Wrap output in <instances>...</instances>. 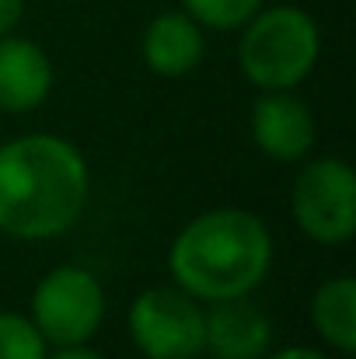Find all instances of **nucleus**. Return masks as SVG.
<instances>
[{
    "label": "nucleus",
    "instance_id": "obj_1",
    "mask_svg": "<svg viewBox=\"0 0 356 359\" xmlns=\"http://www.w3.org/2000/svg\"><path fill=\"white\" fill-rule=\"evenodd\" d=\"M91 192L84 154L49 133L0 143V234L49 241L77 227Z\"/></svg>",
    "mask_w": 356,
    "mask_h": 359
},
{
    "label": "nucleus",
    "instance_id": "obj_2",
    "mask_svg": "<svg viewBox=\"0 0 356 359\" xmlns=\"http://www.w3.org/2000/svg\"><path fill=\"white\" fill-rule=\"evenodd\" d=\"M272 265V238L265 224L237 206H217L192 217L171 241L168 269L175 286L196 300L248 297Z\"/></svg>",
    "mask_w": 356,
    "mask_h": 359
},
{
    "label": "nucleus",
    "instance_id": "obj_3",
    "mask_svg": "<svg viewBox=\"0 0 356 359\" xmlns=\"http://www.w3.org/2000/svg\"><path fill=\"white\" fill-rule=\"evenodd\" d=\"M318 25L294 4L258 7L241 25L237 67L258 91H294L318 63Z\"/></svg>",
    "mask_w": 356,
    "mask_h": 359
},
{
    "label": "nucleus",
    "instance_id": "obj_4",
    "mask_svg": "<svg viewBox=\"0 0 356 359\" xmlns=\"http://www.w3.org/2000/svg\"><path fill=\"white\" fill-rule=\"evenodd\" d=\"M294 224L325 248H339L356 234V175L339 157L308 161L290 189Z\"/></svg>",
    "mask_w": 356,
    "mask_h": 359
},
{
    "label": "nucleus",
    "instance_id": "obj_5",
    "mask_svg": "<svg viewBox=\"0 0 356 359\" xmlns=\"http://www.w3.org/2000/svg\"><path fill=\"white\" fill-rule=\"evenodd\" d=\"M105 321V290L95 272L60 265L46 272L32 293V325L46 346H81Z\"/></svg>",
    "mask_w": 356,
    "mask_h": 359
},
{
    "label": "nucleus",
    "instance_id": "obj_6",
    "mask_svg": "<svg viewBox=\"0 0 356 359\" xmlns=\"http://www.w3.org/2000/svg\"><path fill=\"white\" fill-rule=\"evenodd\" d=\"M129 335L147 359H196L203 356V307L178 286H150L129 307Z\"/></svg>",
    "mask_w": 356,
    "mask_h": 359
},
{
    "label": "nucleus",
    "instance_id": "obj_7",
    "mask_svg": "<svg viewBox=\"0 0 356 359\" xmlns=\"http://www.w3.org/2000/svg\"><path fill=\"white\" fill-rule=\"evenodd\" d=\"M251 140L255 147L279 164H294L315 147V116L290 91H262L251 105Z\"/></svg>",
    "mask_w": 356,
    "mask_h": 359
},
{
    "label": "nucleus",
    "instance_id": "obj_8",
    "mask_svg": "<svg viewBox=\"0 0 356 359\" xmlns=\"http://www.w3.org/2000/svg\"><path fill=\"white\" fill-rule=\"evenodd\" d=\"M272 346V321L248 297L213 300L203 311V353L217 359H262Z\"/></svg>",
    "mask_w": 356,
    "mask_h": 359
},
{
    "label": "nucleus",
    "instance_id": "obj_9",
    "mask_svg": "<svg viewBox=\"0 0 356 359\" xmlns=\"http://www.w3.org/2000/svg\"><path fill=\"white\" fill-rule=\"evenodd\" d=\"M53 91V60L21 35H0V112L21 116L39 109Z\"/></svg>",
    "mask_w": 356,
    "mask_h": 359
},
{
    "label": "nucleus",
    "instance_id": "obj_10",
    "mask_svg": "<svg viewBox=\"0 0 356 359\" xmlns=\"http://www.w3.org/2000/svg\"><path fill=\"white\" fill-rule=\"evenodd\" d=\"M203 46V25H196L185 11H164L143 28L140 53L157 77H185L199 67Z\"/></svg>",
    "mask_w": 356,
    "mask_h": 359
},
{
    "label": "nucleus",
    "instance_id": "obj_11",
    "mask_svg": "<svg viewBox=\"0 0 356 359\" xmlns=\"http://www.w3.org/2000/svg\"><path fill=\"white\" fill-rule=\"evenodd\" d=\"M311 321L315 332L329 342V349L353 356L356 353V279L336 276L322 283L311 297Z\"/></svg>",
    "mask_w": 356,
    "mask_h": 359
},
{
    "label": "nucleus",
    "instance_id": "obj_12",
    "mask_svg": "<svg viewBox=\"0 0 356 359\" xmlns=\"http://www.w3.org/2000/svg\"><path fill=\"white\" fill-rule=\"evenodd\" d=\"M265 0H182V11L206 28L217 32H237Z\"/></svg>",
    "mask_w": 356,
    "mask_h": 359
},
{
    "label": "nucleus",
    "instance_id": "obj_13",
    "mask_svg": "<svg viewBox=\"0 0 356 359\" xmlns=\"http://www.w3.org/2000/svg\"><path fill=\"white\" fill-rule=\"evenodd\" d=\"M49 346L32 325V318L0 311V359H46Z\"/></svg>",
    "mask_w": 356,
    "mask_h": 359
},
{
    "label": "nucleus",
    "instance_id": "obj_14",
    "mask_svg": "<svg viewBox=\"0 0 356 359\" xmlns=\"http://www.w3.org/2000/svg\"><path fill=\"white\" fill-rule=\"evenodd\" d=\"M25 14V0H0V35H11Z\"/></svg>",
    "mask_w": 356,
    "mask_h": 359
},
{
    "label": "nucleus",
    "instance_id": "obj_15",
    "mask_svg": "<svg viewBox=\"0 0 356 359\" xmlns=\"http://www.w3.org/2000/svg\"><path fill=\"white\" fill-rule=\"evenodd\" d=\"M262 359H332V356L322 353V349H311V346H286L279 353H265Z\"/></svg>",
    "mask_w": 356,
    "mask_h": 359
},
{
    "label": "nucleus",
    "instance_id": "obj_16",
    "mask_svg": "<svg viewBox=\"0 0 356 359\" xmlns=\"http://www.w3.org/2000/svg\"><path fill=\"white\" fill-rule=\"evenodd\" d=\"M46 359H105V356L88 349V342H81V346H56V353Z\"/></svg>",
    "mask_w": 356,
    "mask_h": 359
}]
</instances>
